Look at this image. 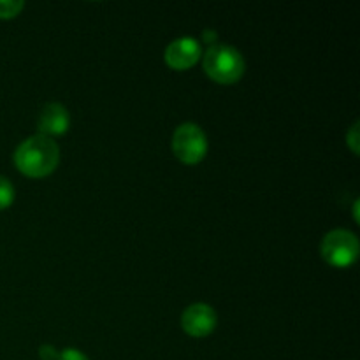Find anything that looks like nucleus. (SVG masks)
Returning a JSON list of instances; mask_svg holds the SVG:
<instances>
[{
	"label": "nucleus",
	"instance_id": "nucleus-3",
	"mask_svg": "<svg viewBox=\"0 0 360 360\" xmlns=\"http://www.w3.org/2000/svg\"><path fill=\"white\" fill-rule=\"evenodd\" d=\"M320 252L327 264L345 269L357 260L360 252L359 239L354 232L347 231V229H336L323 238Z\"/></svg>",
	"mask_w": 360,
	"mask_h": 360
},
{
	"label": "nucleus",
	"instance_id": "nucleus-12",
	"mask_svg": "<svg viewBox=\"0 0 360 360\" xmlns=\"http://www.w3.org/2000/svg\"><path fill=\"white\" fill-rule=\"evenodd\" d=\"M58 352H56L55 347H51V345H42L41 348H39V357L42 360H58Z\"/></svg>",
	"mask_w": 360,
	"mask_h": 360
},
{
	"label": "nucleus",
	"instance_id": "nucleus-8",
	"mask_svg": "<svg viewBox=\"0 0 360 360\" xmlns=\"http://www.w3.org/2000/svg\"><path fill=\"white\" fill-rule=\"evenodd\" d=\"M23 7V0H0V18L2 20H11V18L18 16Z\"/></svg>",
	"mask_w": 360,
	"mask_h": 360
},
{
	"label": "nucleus",
	"instance_id": "nucleus-9",
	"mask_svg": "<svg viewBox=\"0 0 360 360\" xmlns=\"http://www.w3.org/2000/svg\"><path fill=\"white\" fill-rule=\"evenodd\" d=\"M14 200V186L7 178L0 176V211L9 207Z\"/></svg>",
	"mask_w": 360,
	"mask_h": 360
},
{
	"label": "nucleus",
	"instance_id": "nucleus-4",
	"mask_svg": "<svg viewBox=\"0 0 360 360\" xmlns=\"http://www.w3.org/2000/svg\"><path fill=\"white\" fill-rule=\"evenodd\" d=\"M172 151L183 164H199L207 153V137L195 123H183L172 134Z\"/></svg>",
	"mask_w": 360,
	"mask_h": 360
},
{
	"label": "nucleus",
	"instance_id": "nucleus-13",
	"mask_svg": "<svg viewBox=\"0 0 360 360\" xmlns=\"http://www.w3.org/2000/svg\"><path fill=\"white\" fill-rule=\"evenodd\" d=\"M202 37H204V41L210 42V41H213L214 37H217V34H214V32H204Z\"/></svg>",
	"mask_w": 360,
	"mask_h": 360
},
{
	"label": "nucleus",
	"instance_id": "nucleus-5",
	"mask_svg": "<svg viewBox=\"0 0 360 360\" xmlns=\"http://www.w3.org/2000/svg\"><path fill=\"white\" fill-rule=\"evenodd\" d=\"M217 311L210 304L195 302L190 304L181 315V326L192 338H206L217 327Z\"/></svg>",
	"mask_w": 360,
	"mask_h": 360
},
{
	"label": "nucleus",
	"instance_id": "nucleus-7",
	"mask_svg": "<svg viewBox=\"0 0 360 360\" xmlns=\"http://www.w3.org/2000/svg\"><path fill=\"white\" fill-rule=\"evenodd\" d=\"M37 125L39 134H42V136H62V134H65L69 130V111L62 104H56V102L46 104L44 109L41 111V116H39Z\"/></svg>",
	"mask_w": 360,
	"mask_h": 360
},
{
	"label": "nucleus",
	"instance_id": "nucleus-1",
	"mask_svg": "<svg viewBox=\"0 0 360 360\" xmlns=\"http://www.w3.org/2000/svg\"><path fill=\"white\" fill-rule=\"evenodd\" d=\"M60 162L58 144L48 136L35 134L14 151V164L28 178H44L51 174Z\"/></svg>",
	"mask_w": 360,
	"mask_h": 360
},
{
	"label": "nucleus",
	"instance_id": "nucleus-11",
	"mask_svg": "<svg viewBox=\"0 0 360 360\" xmlns=\"http://www.w3.org/2000/svg\"><path fill=\"white\" fill-rule=\"evenodd\" d=\"M58 360H90L83 352L76 350V348H65L62 354L58 355Z\"/></svg>",
	"mask_w": 360,
	"mask_h": 360
},
{
	"label": "nucleus",
	"instance_id": "nucleus-14",
	"mask_svg": "<svg viewBox=\"0 0 360 360\" xmlns=\"http://www.w3.org/2000/svg\"><path fill=\"white\" fill-rule=\"evenodd\" d=\"M354 214H355V221H359V200H355V206H354Z\"/></svg>",
	"mask_w": 360,
	"mask_h": 360
},
{
	"label": "nucleus",
	"instance_id": "nucleus-2",
	"mask_svg": "<svg viewBox=\"0 0 360 360\" xmlns=\"http://www.w3.org/2000/svg\"><path fill=\"white\" fill-rule=\"evenodd\" d=\"M204 72L213 81L220 84H234L243 77L246 69V63L239 49L234 46L224 44H211L202 55Z\"/></svg>",
	"mask_w": 360,
	"mask_h": 360
},
{
	"label": "nucleus",
	"instance_id": "nucleus-6",
	"mask_svg": "<svg viewBox=\"0 0 360 360\" xmlns=\"http://www.w3.org/2000/svg\"><path fill=\"white\" fill-rule=\"evenodd\" d=\"M200 56H202V48H200V42L193 37L174 39L165 48V62L171 69L176 70L190 69L199 62Z\"/></svg>",
	"mask_w": 360,
	"mask_h": 360
},
{
	"label": "nucleus",
	"instance_id": "nucleus-10",
	"mask_svg": "<svg viewBox=\"0 0 360 360\" xmlns=\"http://www.w3.org/2000/svg\"><path fill=\"white\" fill-rule=\"evenodd\" d=\"M347 143H348V146L352 148V151L357 155L359 153V122L355 123V125L352 127L350 132L347 134Z\"/></svg>",
	"mask_w": 360,
	"mask_h": 360
}]
</instances>
